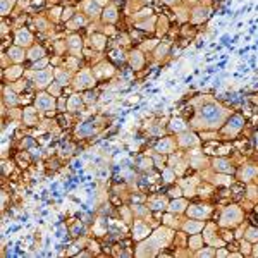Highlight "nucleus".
I'll return each instance as SVG.
<instances>
[{"label":"nucleus","instance_id":"nucleus-1","mask_svg":"<svg viewBox=\"0 0 258 258\" xmlns=\"http://www.w3.org/2000/svg\"><path fill=\"white\" fill-rule=\"evenodd\" d=\"M220 117H222V110L217 105H213V103H208V105H205L202 109V119L205 122H208V124L217 122Z\"/></svg>","mask_w":258,"mask_h":258},{"label":"nucleus","instance_id":"nucleus-2","mask_svg":"<svg viewBox=\"0 0 258 258\" xmlns=\"http://www.w3.org/2000/svg\"><path fill=\"white\" fill-rule=\"evenodd\" d=\"M241 122H243V121H241V117H234V119L229 122V124H232V126H229V131H231V129H232V131L239 129L241 128Z\"/></svg>","mask_w":258,"mask_h":258},{"label":"nucleus","instance_id":"nucleus-3","mask_svg":"<svg viewBox=\"0 0 258 258\" xmlns=\"http://www.w3.org/2000/svg\"><path fill=\"white\" fill-rule=\"evenodd\" d=\"M17 40H19V43H28V41H29V35L24 33V31H21L19 36H17Z\"/></svg>","mask_w":258,"mask_h":258},{"label":"nucleus","instance_id":"nucleus-4","mask_svg":"<svg viewBox=\"0 0 258 258\" xmlns=\"http://www.w3.org/2000/svg\"><path fill=\"white\" fill-rule=\"evenodd\" d=\"M215 165H217V169H220V170H231L229 164H227V162H224V160H219Z\"/></svg>","mask_w":258,"mask_h":258},{"label":"nucleus","instance_id":"nucleus-5","mask_svg":"<svg viewBox=\"0 0 258 258\" xmlns=\"http://www.w3.org/2000/svg\"><path fill=\"white\" fill-rule=\"evenodd\" d=\"M172 124H174V126H172V128H174V129H183V128H184V126H183V122H181V121H174V122H172Z\"/></svg>","mask_w":258,"mask_h":258},{"label":"nucleus","instance_id":"nucleus-6","mask_svg":"<svg viewBox=\"0 0 258 258\" xmlns=\"http://www.w3.org/2000/svg\"><path fill=\"white\" fill-rule=\"evenodd\" d=\"M172 210H183V203L181 202L174 203V205H172Z\"/></svg>","mask_w":258,"mask_h":258},{"label":"nucleus","instance_id":"nucleus-7","mask_svg":"<svg viewBox=\"0 0 258 258\" xmlns=\"http://www.w3.org/2000/svg\"><path fill=\"white\" fill-rule=\"evenodd\" d=\"M250 238H253V239L258 238V232H257V231H250Z\"/></svg>","mask_w":258,"mask_h":258},{"label":"nucleus","instance_id":"nucleus-8","mask_svg":"<svg viewBox=\"0 0 258 258\" xmlns=\"http://www.w3.org/2000/svg\"><path fill=\"white\" fill-rule=\"evenodd\" d=\"M257 253H258V251H257Z\"/></svg>","mask_w":258,"mask_h":258}]
</instances>
